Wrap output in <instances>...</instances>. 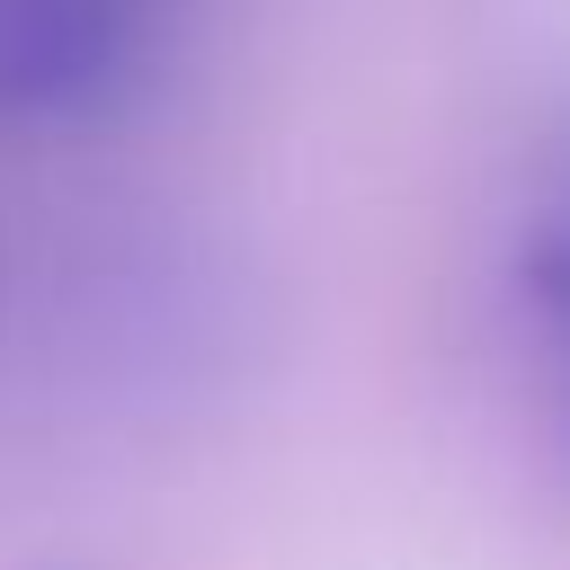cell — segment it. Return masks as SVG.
<instances>
[{
	"mask_svg": "<svg viewBox=\"0 0 570 570\" xmlns=\"http://www.w3.org/2000/svg\"><path fill=\"white\" fill-rule=\"evenodd\" d=\"M116 0H0V116H89L125 89Z\"/></svg>",
	"mask_w": 570,
	"mask_h": 570,
	"instance_id": "6da1fadb",
	"label": "cell"
},
{
	"mask_svg": "<svg viewBox=\"0 0 570 570\" xmlns=\"http://www.w3.org/2000/svg\"><path fill=\"white\" fill-rule=\"evenodd\" d=\"M517 330H525V383H534V436L552 472L570 481V142H552L543 178L517 214Z\"/></svg>",
	"mask_w": 570,
	"mask_h": 570,
	"instance_id": "7a4b0ae2",
	"label": "cell"
}]
</instances>
